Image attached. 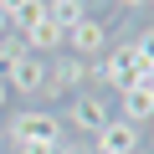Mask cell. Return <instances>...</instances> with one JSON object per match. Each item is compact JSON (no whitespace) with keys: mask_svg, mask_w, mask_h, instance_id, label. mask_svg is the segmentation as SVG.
<instances>
[{"mask_svg":"<svg viewBox=\"0 0 154 154\" xmlns=\"http://www.w3.org/2000/svg\"><path fill=\"white\" fill-rule=\"evenodd\" d=\"M57 154H82V149H77V144H67V139H62V149H57Z\"/></svg>","mask_w":154,"mask_h":154,"instance_id":"obj_15","label":"cell"},{"mask_svg":"<svg viewBox=\"0 0 154 154\" xmlns=\"http://www.w3.org/2000/svg\"><path fill=\"white\" fill-rule=\"evenodd\" d=\"M0 149H5V128H0Z\"/></svg>","mask_w":154,"mask_h":154,"instance_id":"obj_19","label":"cell"},{"mask_svg":"<svg viewBox=\"0 0 154 154\" xmlns=\"http://www.w3.org/2000/svg\"><path fill=\"white\" fill-rule=\"evenodd\" d=\"M21 41H26V51H36V57H46V51H62V46H67V36L46 21V11H41L36 21H26V26H21Z\"/></svg>","mask_w":154,"mask_h":154,"instance_id":"obj_8","label":"cell"},{"mask_svg":"<svg viewBox=\"0 0 154 154\" xmlns=\"http://www.w3.org/2000/svg\"><path fill=\"white\" fill-rule=\"evenodd\" d=\"M5 88L11 93H26V98H36V93H46V57H36V51H26V57H16L5 72Z\"/></svg>","mask_w":154,"mask_h":154,"instance_id":"obj_3","label":"cell"},{"mask_svg":"<svg viewBox=\"0 0 154 154\" xmlns=\"http://www.w3.org/2000/svg\"><path fill=\"white\" fill-rule=\"evenodd\" d=\"M149 123H154V118H149Z\"/></svg>","mask_w":154,"mask_h":154,"instance_id":"obj_21","label":"cell"},{"mask_svg":"<svg viewBox=\"0 0 154 154\" xmlns=\"http://www.w3.org/2000/svg\"><path fill=\"white\" fill-rule=\"evenodd\" d=\"M36 5V0H0V11H5V16H21V11H31Z\"/></svg>","mask_w":154,"mask_h":154,"instance_id":"obj_13","label":"cell"},{"mask_svg":"<svg viewBox=\"0 0 154 154\" xmlns=\"http://www.w3.org/2000/svg\"><path fill=\"white\" fill-rule=\"evenodd\" d=\"M62 144H16V154H57Z\"/></svg>","mask_w":154,"mask_h":154,"instance_id":"obj_12","label":"cell"},{"mask_svg":"<svg viewBox=\"0 0 154 154\" xmlns=\"http://www.w3.org/2000/svg\"><path fill=\"white\" fill-rule=\"evenodd\" d=\"M149 5H154V0H149Z\"/></svg>","mask_w":154,"mask_h":154,"instance_id":"obj_20","label":"cell"},{"mask_svg":"<svg viewBox=\"0 0 154 154\" xmlns=\"http://www.w3.org/2000/svg\"><path fill=\"white\" fill-rule=\"evenodd\" d=\"M144 72H149V67L139 62L134 41H123V46H108V51L98 57V67H93V77H103L113 93H128L134 82H144Z\"/></svg>","mask_w":154,"mask_h":154,"instance_id":"obj_1","label":"cell"},{"mask_svg":"<svg viewBox=\"0 0 154 154\" xmlns=\"http://www.w3.org/2000/svg\"><path fill=\"white\" fill-rule=\"evenodd\" d=\"M118 5H123V11H144L149 0H118Z\"/></svg>","mask_w":154,"mask_h":154,"instance_id":"obj_14","label":"cell"},{"mask_svg":"<svg viewBox=\"0 0 154 154\" xmlns=\"http://www.w3.org/2000/svg\"><path fill=\"white\" fill-rule=\"evenodd\" d=\"M82 82H88V62L82 57H57V67H46V98L77 93Z\"/></svg>","mask_w":154,"mask_h":154,"instance_id":"obj_7","label":"cell"},{"mask_svg":"<svg viewBox=\"0 0 154 154\" xmlns=\"http://www.w3.org/2000/svg\"><path fill=\"white\" fill-rule=\"evenodd\" d=\"M134 51H139V62H144V67L154 72V26H149V31H139V41H134Z\"/></svg>","mask_w":154,"mask_h":154,"instance_id":"obj_11","label":"cell"},{"mask_svg":"<svg viewBox=\"0 0 154 154\" xmlns=\"http://www.w3.org/2000/svg\"><path fill=\"white\" fill-rule=\"evenodd\" d=\"M5 98H11V88H5V77H0V108H5Z\"/></svg>","mask_w":154,"mask_h":154,"instance_id":"obj_16","label":"cell"},{"mask_svg":"<svg viewBox=\"0 0 154 154\" xmlns=\"http://www.w3.org/2000/svg\"><path fill=\"white\" fill-rule=\"evenodd\" d=\"M62 51H72V57H103L108 51V26L93 21V16H82V21L67 31V46Z\"/></svg>","mask_w":154,"mask_h":154,"instance_id":"obj_5","label":"cell"},{"mask_svg":"<svg viewBox=\"0 0 154 154\" xmlns=\"http://www.w3.org/2000/svg\"><path fill=\"white\" fill-rule=\"evenodd\" d=\"M139 123H128V118H108L98 134H93V154H134L139 149Z\"/></svg>","mask_w":154,"mask_h":154,"instance_id":"obj_4","label":"cell"},{"mask_svg":"<svg viewBox=\"0 0 154 154\" xmlns=\"http://www.w3.org/2000/svg\"><path fill=\"white\" fill-rule=\"evenodd\" d=\"M123 118H128V123H149V118H154V93H149V82H134V88L123 93Z\"/></svg>","mask_w":154,"mask_h":154,"instance_id":"obj_9","label":"cell"},{"mask_svg":"<svg viewBox=\"0 0 154 154\" xmlns=\"http://www.w3.org/2000/svg\"><path fill=\"white\" fill-rule=\"evenodd\" d=\"M5 31H11V16H5V11H0V36H5Z\"/></svg>","mask_w":154,"mask_h":154,"instance_id":"obj_17","label":"cell"},{"mask_svg":"<svg viewBox=\"0 0 154 154\" xmlns=\"http://www.w3.org/2000/svg\"><path fill=\"white\" fill-rule=\"evenodd\" d=\"M108 118H113V113H108V103H103L98 93H77L72 108H67V123H72L77 134H98Z\"/></svg>","mask_w":154,"mask_h":154,"instance_id":"obj_6","label":"cell"},{"mask_svg":"<svg viewBox=\"0 0 154 154\" xmlns=\"http://www.w3.org/2000/svg\"><path fill=\"white\" fill-rule=\"evenodd\" d=\"M82 16H88V5H82V0H46V21H51L62 36H67L77 21H82Z\"/></svg>","mask_w":154,"mask_h":154,"instance_id":"obj_10","label":"cell"},{"mask_svg":"<svg viewBox=\"0 0 154 154\" xmlns=\"http://www.w3.org/2000/svg\"><path fill=\"white\" fill-rule=\"evenodd\" d=\"M5 139L11 144H62L67 134H62V118H51L41 108H26V113H16L5 123Z\"/></svg>","mask_w":154,"mask_h":154,"instance_id":"obj_2","label":"cell"},{"mask_svg":"<svg viewBox=\"0 0 154 154\" xmlns=\"http://www.w3.org/2000/svg\"><path fill=\"white\" fill-rule=\"evenodd\" d=\"M144 82H149V93H154V72H144Z\"/></svg>","mask_w":154,"mask_h":154,"instance_id":"obj_18","label":"cell"}]
</instances>
